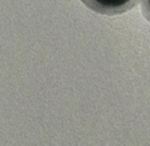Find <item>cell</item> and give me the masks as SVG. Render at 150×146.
<instances>
[{"label":"cell","instance_id":"obj_1","mask_svg":"<svg viewBox=\"0 0 150 146\" xmlns=\"http://www.w3.org/2000/svg\"><path fill=\"white\" fill-rule=\"evenodd\" d=\"M88 9L103 16L114 17L127 13L139 3V0H80Z\"/></svg>","mask_w":150,"mask_h":146},{"label":"cell","instance_id":"obj_2","mask_svg":"<svg viewBox=\"0 0 150 146\" xmlns=\"http://www.w3.org/2000/svg\"><path fill=\"white\" fill-rule=\"evenodd\" d=\"M142 15L144 16L146 21L150 23V0H142L141 1Z\"/></svg>","mask_w":150,"mask_h":146}]
</instances>
